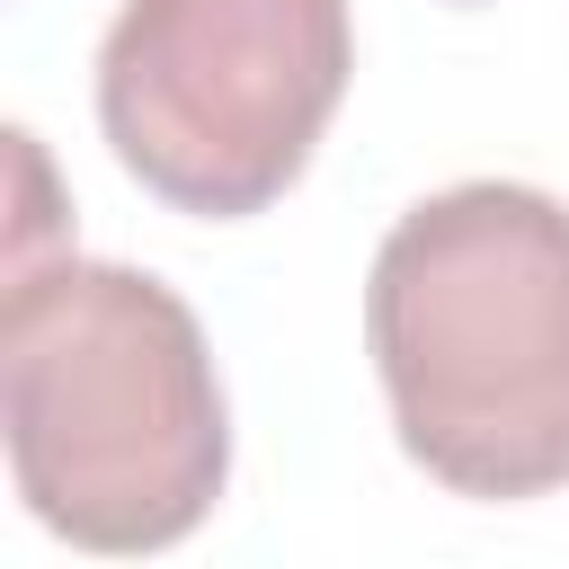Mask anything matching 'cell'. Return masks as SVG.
<instances>
[{
  "mask_svg": "<svg viewBox=\"0 0 569 569\" xmlns=\"http://www.w3.org/2000/svg\"><path fill=\"white\" fill-rule=\"evenodd\" d=\"M0 436L27 516L80 551H169L231 480V418L196 311L107 258L9 276Z\"/></svg>",
  "mask_w": 569,
  "mask_h": 569,
  "instance_id": "cell-1",
  "label": "cell"
},
{
  "mask_svg": "<svg viewBox=\"0 0 569 569\" xmlns=\"http://www.w3.org/2000/svg\"><path fill=\"white\" fill-rule=\"evenodd\" d=\"M400 453L453 498L569 489V204L471 178L409 204L365 276Z\"/></svg>",
  "mask_w": 569,
  "mask_h": 569,
  "instance_id": "cell-2",
  "label": "cell"
},
{
  "mask_svg": "<svg viewBox=\"0 0 569 569\" xmlns=\"http://www.w3.org/2000/svg\"><path fill=\"white\" fill-rule=\"evenodd\" d=\"M356 71L347 0H124L98 44V124L178 213H267Z\"/></svg>",
  "mask_w": 569,
  "mask_h": 569,
  "instance_id": "cell-3",
  "label": "cell"
}]
</instances>
